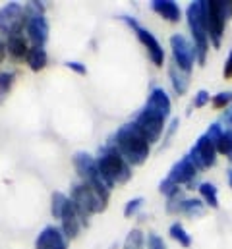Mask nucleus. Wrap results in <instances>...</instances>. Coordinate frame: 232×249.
<instances>
[{
	"label": "nucleus",
	"instance_id": "nucleus-6",
	"mask_svg": "<svg viewBox=\"0 0 232 249\" xmlns=\"http://www.w3.org/2000/svg\"><path fill=\"white\" fill-rule=\"evenodd\" d=\"M124 21L135 31L139 43L147 49V54H149L151 62L155 64V66H163V62H165V53H163V47H161V43L157 41V37H155L151 31H147L145 27H141L134 18H124Z\"/></svg>",
	"mask_w": 232,
	"mask_h": 249
},
{
	"label": "nucleus",
	"instance_id": "nucleus-31",
	"mask_svg": "<svg viewBox=\"0 0 232 249\" xmlns=\"http://www.w3.org/2000/svg\"><path fill=\"white\" fill-rule=\"evenodd\" d=\"M223 75H225V79H232V51L231 54H229V60L225 64V71H223Z\"/></svg>",
	"mask_w": 232,
	"mask_h": 249
},
{
	"label": "nucleus",
	"instance_id": "nucleus-3",
	"mask_svg": "<svg viewBox=\"0 0 232 249\" xmlns=\"http://www.w3.org/2000/svg\"><path fill=\"white\" fill-rule=\"evenodd\" d=\"M72 162H74V168H76L77 176L81 178V182L87 184L89 187H93V189L99 193V197L109 203L111 187L103 182V178H101V174H99L97 159H93V157H91L89 153H85V151H77V153H74Z\"/></svg>",
	"mask_w": 232,
	"mask_h": 249
},
{
	"label": "nucleus",
	"instance_id": "nucleus-18",
	"mask_svg": "<svg viewBox=\"0 0 232 249\" xmlns=\"http://www.w3.org/2000/svg\"><path fill=\"white\" fill-rule=\"evenodd\" d=\"M171 79H173L174 91H176L178 95H184L186 89H188V75H186V71H182V70L174 64L173 68H171Z\"/></svg>",
	"mask_w": 232,
	"mask_h": 249
},
{
	"label": "nucleus",
	"instance_id": "nucleus-30",
	"mask_svg": "<svg viewBox=\"0 0 232 249\" xmlns=\"http://www.w3.org/2000/svg\"><path fill=\"white\" fill-rule=\"evenodd\" d=\"M66 66L72 70V71H76V73H79V75H85L87 73V68L83 66L81 62H76V60H68Z\"/></svg>",
	"mask_w": 232,
	"mask_h": 249
},
{
	"label": "nucleus",
	"instance_id": "nucleus-29",
	"mask_svg": "<svg viewBox=\"0 0 232 249\" xmlns=\"http://www.w3.org/2000/svg\"><path fill=\"white\" fill-rule=\"evenodd\" d=\"M209 103V93L207 91H197V95H195V99H193V107L195 108H201L203 105H207Z\"/></svg>",
	"mask_w": 232,
	"mask_h": 249
},
{
	"label": "nucleus",
	"instance_id": "nucleus-5",
	"mask_svg": "<svg viewBox=\"0 0 232 249\" xmlns=\"http://www.w3.org/2000/svg\"><path fill=\"white\" fill-rule=\"evenodd\" d=\"M27 25L25 8L19 2H8L0 8V33L6 37L23 33Z\"/></svg>",
	"mask_w": 232,
	"mask_h": 249
},
{
	"label": "nucleus",
	"instance_id": "nucleus-2",
	"mask_svg": "<svg viewBox=\"0 0 232 249\" xmlns=\"http://www.w3.org/2000/svg\"><path fill=\"white\" fill-rule=\"evenodd\" d=\"M97 168L103 182L113 189L115 184H126L132 178V168L126 159L120 155L115 143H107L97 157Z\"/></svg>",
	"mask_w": 232,
	"mask_h": 249
},
{
	"label": "nucleus",
	"instance_id": "nucleus-9",
	"mask_svg": "<svg viewBox=\"0 0 232 249\" xmlns=\"http://www.w3.org/2000/svg\"><path fill=\"white\" fill-rule=\"evenodd\" d=\"M25 33H27V39L31 41V47L45 49V45L49 41V21H47V18L45 16H37V18L27 19Z\"/></svg>",
	"mask_w": 232,
	"mask_h": 249
},
{
	"label": "nucleus",
	"instance_id": "nucleus-12",
	"mask_svg": "<svg viewBox=\"0 0 232 249\" xmlns=\"http://www.w3.org/2000/svg\"><path fill=\"white\" fill-rule=\"evenodd\" d=\"M62 234L66 236V240H74L77 234H79V230H81V218H79V214H77V211H76V207H74V203L68 199V203H66V207H64V213H62Z\"/></svg>",
	"mask_w": 232,
	"mask_h": 249
},
{
	"label": "nucleus",
	"instance_id": "nucleus-27",
	"mask_svg": "<svg viewBox=\"0 0 232 249\" xmlns=\"http://www.w3.org/2000/svg\"><path fill=\"white\" fill-rule=\"evenodd\" d=\"M147 248L149 249H167V244H165L163 238H159L157 234H149V236H147Z\"/></svg>",
	"mask_w": 232,
	"mask_h": 249
},
{
	"label": "nucleus",
	"instance_id": "nucleus-1",
	"mask_svg": "<svg viewBox=\"0 0 232 249\" xmlns=\"http://www.w3.org/2000/svg\"><path fill=\"white\" fill-rule=\"evenodd\" d=\"M115 145L116 149L120 151V155L126 159L128 164L139 166L149 157V145L151 143L137 129V125L126 124L122 127H118V131L115 133Z\"/></svg>",
	"mask_w": 232,
	"mask_h": 249
},
{
	"label": "nucleus",
	"instance_id": "nucleus-23",
	"mask_svg": "<svg viewBox=\"0 0 232 249\" xmlns=\"http://www.w3.org/2000/svg\"><path fill=\"white\" fill-rule=\"evenodd\" d=\"M199 191H201V195H203V199H205V203H207L209 207H213V209L219 207V205H217V189H215L213 184H201Z\"/></svg>",
	"mask_w": 232,
	"mask_h": 249
},
{
	"label": "nucleus",
	"instance_id": "nucleus-8",
	"mask_svg": "<svg viewBox=\"0 0 232 249\" xmlns=\"http://www.w3.org/2000/svg\"><path fill=\"white\" fill-rule=\"evenodd\" d=\"M134 124L137 125V129L145 135V139L149 143H155L161 137V133L165 131V118L155 114V112H151V110H147V108H143L139 112V116L135 118Z\"/></svg>",
	"mask_w": 232,
	"mask_h": 249
},
{
	"label": "nucleus",
	"instance_id": "nucleus-33",
	"mask_svg": "<svg viewBox=\"0 0 232 249\" xmlns=\"http://www.w3.org/2000/svg\"><path fill=\"white\" fill-rule=\"evenodd\" d=\"M231 182H232V178H231Z\"/></svg>",
	"mask_w": 232,
	"mask_h": 249
},
{
	"label": "nucleus",
	"instance_id": "nucleus-25",
	"mask_svg": "<svg viewBox=\"0 0 232 249\" xmlns=\"http://www.w3.org/2000/svg\"><path fill=\"white\" fill-rule=\"evenodd\" d=\"M141 205H143V199H141V197H135V199L128 201V203H126V207H124V216H126V218L134 216V214L141 209Z\"/></svg>",
	"mask_w": 232,
	"mask_h": 249
},
{
	"label": "nucleus",
	"instance_id": "nucleus-22",
	"mask_svg": "<svg viewBox=\"0 0 232 249\" xmlns=\"http://www.w3.org/2000/svg\"><path fill=\"white\" fill-rule=\"evenodd\" d=\"M171 236H173L180 246H184V248H190V244H192V238L188 236V232L184 230V226L178 224V222H174L173 226H171Z\"/></svg>",
	"mask_w": 232,
	"mask_h": 249
},
{
	"label": "nucleus",
	"instance_id": "nucleus-26",
	"mask_svg": "<svg viewBox=\"0 0 232 249\" xmlns=\"http://www.w3.org/2000/svg\"><path fill=\"white\" fill-rule=\"evenodd\" d=\"M178 184H174L171 178H167L165 182H161V193H165V195H169V197H176L178 195Z\"/></svg>",
	"mask_w": 232,
	"mask_h": 249
},
{
	"label": "nucleus",
	"instance_id": "nucleus-15",
	"mask_svg": "<svg viewBox=\"0 0 232 249\" xmlns=\"http://www.w3.org/2000/svg\"><path fill=\"white\" fill-rule=\"evenodd\" d=\"M193 176H195V164L190 159H184L178 164H174L169 178L173 180L174 184H184V182H190Z\"/></svg>",
	"mask_w": 232,
	"mask_h": 249
},
{
	"label": "nucleus",
	"instance_id": "nucleus-20",
	"mask_svg": "<svg viewBox=\"0 0 232 249\" xmlns=\"http://www.w3.org/2000/svg\"><path fill=\"white\" fill-rule=\"evenodd\" d=\"M66 203H68V197L64 195V193H60V191H55L53 193V197H51V214L55 216V218H62V213H64V207H66Z\"/></svg>",
	"mask_w": 232,
	"mask_h": 249
},
{
	"label": "nucleus",
	"instance_id": "nucleus-24",
	"mask_svg": "<svg viewBox=\"0 0 232 249\" xmlns=\"http://www.w3.org/2000/svg\"><path fill=\"white\" fill-rule=\"evenodd\" d=\"M23 8H25V18H27V19L37 18V16H45V4H43V2L31 0V2L23 4Z\"/></svg>",
	"mask_w": 232,
	"mask_h": 249
},
{
	"label": "nucleus",
	"instance_id": "nucleus-7",
	"mask_svg": "<svg viewBox=\"0 0 232 249\" xmlns=\"http://www.w3.org/2000/svg\"><path fill=\"white\" fill-rule=\"evenodd\" d=\"M171 47H173V54H174V64L182 70V71H190L193 60H195V47L184 37V35H173L171 37Z\"/></svg>",
	"mask_w": 232,
	"mask_h": 249
},
{
	"label": "nucleus",
	"instance_id": "nucleus-28",
	"mask_svg": "<svg viewBox=\"0 0 232 249\" xmlns=\"http://www.w3.org/2000/svg\"><path fill=\"white\" fill-rule=\"evenodd\" d=\"M229 101H231V93H219L217 97H213V107L215 108H223V107L229 105Z\"/></svg>",
	"mask_w": 232,
	"mask_h": 249
},
{
	"label": "nucleus",
	"instance_id": "nucleus-10",
	"mask_svg": "<svg viewBox=\"0 0 232 249\" xmlns=\"http://www.w3.org/2000/svg\"><path fill=\"white\" fill-rule=\"evenodd\" d=\"M35 249H68V240L60 228L45 226L35 240Z\"/></svg>",
	"mask_w": 232,
	"mask_h": 249
},
{
	"label": "nucleus",
	"instance_id": "nucleus-17",
	"mask_svg": "<svg viewBox=\"0 0 232 249\" xmlns=\"http://www.w3.org/2000/svg\"><path fill=\"white\" fill-rule=\"evenodd\" d=\"M47 62H49V56H47V51L41 49V47H31L29 53H27V58H25V64L29 66L31 71H41L47 68Z\"/></svg>",
	"mask_w": 232,
	"mask_h": 249
},
{
	"label": "nucleus",
	"instance_id": "nucleus-19",
	"mask_svg": "<svg viewBox=\"0 0 232 249\" xmlns=\"http://www.w3.org/2000/svg\"><path fill=\"white\" fill-rule=\"evenodd\" d=\"M14 81H16V71H2L0 73V103L6 101L8 93L14 87Z\"/></svg>",
	"mask_w": 232,
	"mask_h": 249
},
{
	"label": "nucleus",
	"instance_id": "nucleus-13",
	"mask_svg": "<svg viewBox=\"0 0 232 249\" xmlns=\"http://www.w3.org/2000/svg\"><path fill=\"white\" fill-rule=\"evenodd\" d=\"M29 49H31V47H27V39L23 37V33L6 37V53H8V56H10L14 62L25 60Z\"/></svg>",
	"mask_w": 232,
	"mask_h": 249
},
{
	"label": "nucleus",
	"instance_id": "nucleus-32",
	"mask_svg": "<svg viewBox=\"0 0 232 249\" xmlns=\"http://www.w3.org/2000/svg\"><path fill=\"white\" fill-rule=\"evenodd\" d=\"M4 58H6V45H4L2 39H0V64L4 62Z\"/></svg>",
	"mask_w": 232,
	"mask_h": 249
},
{
	"label": "nucleus",
	"instance_id": "nucleus-21",
	"mask_svg": "<svg viewBox=\"0 0 232 249\" xmlns=\"http://www.w3.org/2000/svg\"><path fill=\"white\" fill-rule=\"evenodd\" d=\"M143 244H145V238H143V232L139 228H134L126 242H124V249H143Z\"/></svg>",
	"mask_w": 232,
	"mask_h": 249
},
{
	"label": "nucleus",
	"instance_id": "nucleus-16",
	"mask_svg": "<svg viewBox=\"0 0 232 249\" xmlns=\"http://www.w3.org/2000/svg\"><path fill=\"white\" fill-rule=\"evenodd\" d=\"M151 8L171 23H176L180 19V8L173 0H155L151 2Z\"/></svg>",
	"mask_w": 232,
	"mask_h": 249
},
{
	"label": "nucleus",
	"instance_id": "nucleus-14",
	"mask_svg": "<svg viewBox=\"0 0 232 249\" xmlns=\"http://www.w3.org/2000/svg\"><path fill=\"white\" fill-rule=\"evenodd\" d=\"M145 108L151 110V112H155V114H159V116H163L167 120V116L171 112V101H169L165 89H159V87L153 89L151 95H149V99H147Z\"/></svg>",
	"mask_w": 232,
	"mask_h": 249
},
{
	"label": "nucleus",
	"instance_id": "nucleus-11",
	"mask_svg": "<svg viewBox=\"0 0 232 249\" xmlns=\"http://www.w3.org/2000/svg\"><path fill=\"white\" fill-rule=\"evenodd\" d=\"M190 160H192V162H197L201 168L213 166V164H215V143H213L207 135L199 137L195 149L192 151V159H190Z\"/></svg>",
	"mask_w": 232,
	"mask_h": 249
},
{
	"label": "nucleus",
	"instance_id": "nucleus-4",
	"mask_svg": "<svg viewBox=\"0 0 232 249\" xmlns=\"http://www.w3.org/2000/svg\"><path fill=\"white\" fill-rule=\"evenodd\" d=\"M70 201L74 203V207H76V211H77V214H79V218H81L83 224H87V220L93 214L103 213L107 209V201H103L93 187H89L87 184H83V182L74 186Z\"/></svg>",
	"mask_w": 232,
	"mask_h": 249
}]
</instances>
